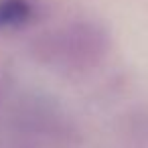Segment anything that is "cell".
<instances>
[{
    "label": "cell",
    "mask_w": 148,
    "mask_h": 148,
    "mask_svg": "<svg viewBox=\"0 0 148 148\" xmlns=\"http://www.w3.org/2000/svg\"><path fill=\"white\" fill-rule=\"evenodd\" d=\"M33 14L29 0H0V27H18Z\"/></svg>",
    "instance_id": "1"
}]
</instances>
